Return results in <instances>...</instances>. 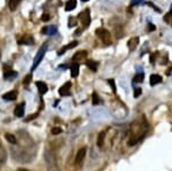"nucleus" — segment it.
<instances>
[{"label":"nucleus","instance_id":"f257e3e1","mask_svg":"<svg viewBox=\"0 0 172 171\" xmlns=\"http://www.w3.org/2000/svg\"><path fill=\"white\" fill-rule=\"evenodd\" d=\"M148 122L146 121L144 116L136 118V121L130 125L128 129V146H134L146 137L148 132Z\"/></svg>","mask_w":172,"mask_h":171},{"label":"nucleus","instance_id":"f03ea898","mask_svg":"<svg viewBox=\"0 0 172 171\" xmlns=\"http://www.w3.org/2000/svg\"><path fill=\"white\" fill-rule=\"evenodd\" d=\"M47 48H48V44H47V43H44L43 45L40 46V48L38 49V52H37L36 56H35V59H33V65H32V68H31L32 71H33V70L36 69L37 67L40 65V62L43 61V59H44L45 54H46V52H47Z\"/></svg>","mask_w":172,"mask_h":171},{"label":"nucleus","instance_id":"7ed1b4c3","mask_svg":"<svg viewBox=\"0 0 172 171\" xmlns=\"http://www.w3.org/2000/svg\"><path fill=\"white\" fill-rule=\"evenodd\" d=\"M95 33L98 38L103 41L106 45H110L111 44V35L107 29L104 28H99L95 30Z\"/></svg>","mask_w":172,"mask_h":171},{"label":"nucleus","instance_id":"20e7f679","mask_svg":"<svg viewBox=\"0 0 172 171\" xmlns=\"http://www.w3.org/2000/svg\"><path fill=\"white\" fill-rule=\"evenodd\" d=\"M78 19H79L80 23L84 25L85 28H87L90 23H91V15H90V9L86 8L85 10H83L82 13H79L78 15Z\"/></svg>","mask_w":172,"mask_h":171},{"label":"nucleus","instance_id":"39448f33","mask_svg":"<svg viewBox=\"0 0 172 171\" xmlns=\"http://www.w3.org/2000/svg\"><path fill=\"white\" fill-rule=\"evenodd\" d=\"M85 155H86V147H83V148H80L78 153L76 155V159H75V165L77 168H79L83 162H84V159H85Z\"/></svg>","mask_w":172,"mask_h":171},{"label":"nucleus","instance_id":"423d86ee","mask_svg":"<svg viewBox=\"0 0 172 171\" xmlns=\"http://www.w3.org/2000/svg\"><path fill=\"white\" fill-rule=\"evenodd\" d=\"M17 76V73L12 69V67L5 65H4V78L6 81H12L13 78H15Z\"/></svg>","mask_w":172,"mask_h":171},{"label":"nucleus","instance_id":"0eeeda50","mask_svg":"<svg viewBox=\"0 0 172 171\" xmlns=\"http://www.w3.org/2000/svg\"><path fill=\"white\" fill-rule=\"evenodd\" d=\"M59 93H60L61 97H68L71 94V83L70 81H67L65 84L60 87V90H59Z\"/></svg>","mask_w":172,"mask_h":171},{"label":"nucleus","instance_id":"6e6552de","mask_svg":"<svg viewBox=\"0 0 172 171\" xmlns=\"http://www.w3.org/2000/svg\"><path fill=\"white\" fill-rule=\"evenodd\" d=\"M86 57H87V52L86 51H79V52H76L73 54L72 61H73V63H79V62L84 61Z\"/></svg>","mask_w":172,"mask_h":171},{"label":"nucleus","instance_id":"1a4fd4ad","mask_svg":"<svg viewBox=\"0 0 172 171\" xmlns=\"http://www.w3.org/2000/svg\"><path fill=\"white\" fill-rule=\"evenodd\" d=\"M56 32H57V29H56L55 25H47V27L43 28V30H41L43 35H48V36L55 35Z\"/></svg>","mask_w":172,"mask_h":171},{"label":"nucleus","instance_id":"9d476101","mask_svg":"<svg viewBox=\"0 0 172 171\" xmlns=\"http://www.w3.org/2000/svg\"><path fill=\"white\" fill-rule=\"evenodd\" d=\"M24 106H25V103L24 102H21L20 105H17L15 107V109H14V115H15L16 117H23L24 116Z\"/></svg>","mask_w":172,"mask_h":171},{"label":"nucleus","instance_id":"9b49d317","mask_svg":"<svg viewBox=\"0 0 172 171\" xmlns=\"http://www.w3.org/2000/svg\"><path fill=\"white\" fill-rule=\"evenodd\" d=\"M36 86H37V89H38V91H39L40 95H44V94L48 91L47 85H46V83H44V81H36Z\"/></svg>","mask_w":172,"mask_h":171},{"label":"nucleus","instance_id":"f8f14e48","mask_svg":"<svg viewBox=\"0 0 172 171\" xmlns=\"http://www.w3.org/2000/svg\"><path fill=\"white\" fill-rule=\"evenodd\" d=\"M16 98H17V92L16 91H9V92H7V93H5L2 95V99L6 100V101H14Z\"/></svg>","mask_w":172,"mask_h":171},{"label":"nucleus","instance_id":"ddd939ff","mask_svg":"<svg viewBox=\"0 0 172 171\" xmlns=\"http://www.w3.org/2000/svg\"><path fill=\"white\" fill-rule=\"evenodd\" d=\"M17 43L19 44H24V45H32L33 44V38H32L31 36H24V37H22V38H19L17 39Z\"/></svg>","mask_w":172,"mask_h":171},{"label":"nucleus","instance_id":"4468645a","mask_svg":"<svg viewBox=\"0 0 172 171\" xmlns=\"http://www.w3.org/2000/svg\"><path fill=\"white\" fill-rule=\"evenodd\" d=\"M139 44V38L138 37H133L128 41V47L130 51H134L136 48V46Z\"/></svg>","mask_w":172,"mask_h":171},{"label":"nucleus","instance_id":"2eb2a0df","mask_svg":"<svg viewBox=\"0 0 172 171\" xmlns=\"http://www.w3.org/2000/svg\"><path fill=\"white\" fill-rule=\"evenodd\" d=\"M77 45H78V41H71V43H70V44H68L67 46H63V47H62V48L59 51V53H57V54H59V55H62V54L65 53L68 49L73 48V47H76Z\"/></svg>","mask_w":172,"mask_h":171},{"label":"nucleus","instance_id":"dca6fc26","mask_svg":"<svg viewBox=\"0 0 172 171\" xmlns=\"http://www.w3.org/2000/svg\"><path fill=\"white\" fill-rule=\"evenodd\" d=\"M149 79H150L149 81H150V85L152 86H155V85H157V84L162 83V77H161L160 75H155V73H154V75L150 76Z\"/></svg>","mask_w":172,"mask_h":171},{"label":"nucleus","instance_id":"f3484780","mask_svg":"<svg viewBox=\"0 0 172 171\" xmlns=\"http://www.w3.org/2000/svg\"><path fill=\"white\" fill-rule=\"evenodd\" d=\"M76 6H77V0H68V1L65 2L64 9H65L67 12H70V10L76 8Z\"/></svg>","mask_w":172,"mask_h":171},{"label":"nucleus","instance_id":"a211bd4d","mask_svg":"<svg viewBox=\"0 0 172 171\" xmlns=\"http://www.w3.org/2000/svg\"><path fill=\"white\" fill-rule=\"evenodd\" d=\"M22 0H9L8 1V8L10 9L12 12H14L16 8H17V6L20 5V2Z\"/></svg>","mask_w":172,"mask_h":171},{"label":"nucleus","instance_id":"6ab92c4d","mask_svg":"<svg viewBox=\"0 0 172 171\" xmlns=\"http://www.w3.org/2000/svg\"><path fill=\"white\" fill-rule=\"evenodd\" d=\"M70 69H71V77L76 78L79 73V63H73Z\"/></svg>","mask_w":172,"mask_h":171},{"label":"nucleus","instance_id":"aec40b11","mask_svg":"<svg viewBox=\"0 0 172 171\" xmlns=\"http://www.w3.org/2000/svg\"><path fill=\"white\" fill-rule=\"evenodd\" d=\"M104 140H106V131H103V132H101L100 135H99V137H98V146L100 147V148H102L104 145Z\"/></svg>","mask_w":172,"mask_h":171},{"label":"nucleus","instance_id":"412c9836","mask_svg":"<svg viewBox=\"0 0 172 171\" xmlns=\"http://www.w3.org/2000/svg\"><path fill=\"white\" fill-rule=\"evenodd\" d=\"M5 138L7 140L9 144H12V145H16L17 144V139L15 138V136L12 135V133H6L5 135Z\"/></svg>","mask_w":172,"mask_h":171},{"label":"nucleus","instance_id":"4be33fe9","mask_svg":"<svg viewBox=\"0 0 172 171\" xmlns=\"http://www.w3.org/2000/svg\"><path fill=\"white\" fill-rule=\"evenodd\" d=\"M86 65H87V67L91 70H93V71H96L99 63H98V62H95V61H92V60H90V61H86Z\"/></svg>","mask_w":172,"mask_h":171},{"label":"nucleus","instance_id":"5701e85b","mask_svg":"<svg viewBox=\"0 0 172 171\" xmlns=\"http://www.w3.org/2000/svg\"><path fill=\"white\" fill-rule=\"evenodd\" d=\"M163 19H164V21H165V23H166V24L172 25V9L169 13H166V14H165Z\"/></svg>","mask_w":172,"mask_h":171},{"label":"nucleus","instance_id":"b1692460","mask_svg":"<svg viewBox=\"0 0 172 171\" xmlns=\"http://www.w3.org/2000/svg\"><path fill=\"white\" fill-rule=\"evenodd\" d=\"M144 78H145L144 73H139L138 75H136V77H134L133 81H134V83H142V81H144Z\"/></svg>","mask_w":172,"mask_h":171},{"label":"nucleus","instance_id":"393cba45","mask_svg":"<svg viewBox=\"0 0 172 171\" xmlns=\"http://www.w3.org/2000/svg\"><path fill=\"white\" fill-rule=\"evenodd\" d=\"M92 103L94 105V106H96V105H99V103H101V100L99 99V97H98V94L94 92L92 95Z\"/></svg>","mask_w":172,"mask_h":171},{"label":"nucleus","instance_id":"a878e982","mask_svg":"<svg viewBox=\"0 0 172 171\" xmlns=\"http://www.w3.org/2000/svg\"><path fill=\"white\" fill-rule=\"evenodd\" d=\"M108 83L110 84V85H111L112 92H114V93H116V85H115V81H114V79H109Z\"/></svg>","mask_w":172,"mask_h":171},{"label":"nucleus","instance_id":"bb28decb","mask_svg":"<svg viewBox=\"0 0 172 171\" xmlns=\"http://www.w3.org/2000/svg\"><path fill=\"white\" fill-rule=\"evenodd\" d=\"M61 132H62V129H60V127H53L52 129V135H60Z\"/></svg>","mask_w":172,"mask_h":171},{"label":"nucleus","instance_id":"cd10ccee","mask_svg":"<svg viewBox=\"0 0 172 171\" xmlns=\"http://www.w3.org/2000/svg\"><path fill=\"white\" fill-rule=\"evenodd\" d=\"M31 78H32L31 73H30V75H28V76H25V78H24V81H23V84H24V85H27V84H29V83L31 81Z\"/></svg>","mask_w":172,"mask_h":171},{"label":"nucleus","instance_id":"c85d7f7f","mask_svg":"<svg viewBox=\"0 0 172 171\" xmlns=\"http://www.w3.org/2000/svg\"><path fill=\"white\" fill-rule=\"evenodd\" d=\"M144 0H131V6H136V5H141L144 4Z\"/></svg>","mask_w":172,"mask_h":171},{"label":"nucleus","instance_id":"c756f323","mask_svg":"<svg viewBox=\"0 0 172 171\" xmlns=\"http://www.w3.org/2000/svg\"><path fill=\"white\" fill-rule=\"evenodd\" d=\"M141 93H142V91H141L140 87H136V89H134V98H138Z\"/></svg>","mask_w":172,"mask_h":171},{"label":"nucleus","instance_id":"7c9ffc66","mask_svg":"<svg viewBox=\"0 0 172 171\" xmlns=\"http://www.w3.org/2000/svg\"><path fill=\"white\" fill-rule=\"evenodd\" d=\"M49 15L48 14H43V16H41V20L44 21V22H46V21H49Z\"/></svg>","mask_w":172,"mask_h":171},{"label":"nucleus","instance_id":"2f4dec72","mask_svg":"<svg viewBox=\"0 0 172 171\" xmlns=\"http://www.w3.org/2000/svg\"><path fill=\"white\" fill-rule=\"evenodd\" d=\"M155 25H153L152 23H149V31H153V30H155Z\"/></svg>","mask_w":172,"mask_h":171},{"label":"nucleus","instance_id":"473e14b6","mask_svg":"<svg viewBox=\"0 0 172 171\" xmlns=\"http://www.w3.org/2000/svg\"><path fill=\"white\" fill-rule=\"evenodd\" d=\"M17 171H30V170H27V169H19Z\"/></svg>","mask_w":172,"mask_h":171},{"label":"nucleus","instance_id":"72a5a7b5","mask_svg":"<svg viewBox=\"0 0 172 171\" xmlns=\"http://www.w3.org/2000/svg\"><path fill=\"white\" fill-rule=\"evenodd\" d=\"M82 1H83V2H87L88 0H82Z\"/></svg>","mask_w":172,"mask_h":171}]
</instances>
